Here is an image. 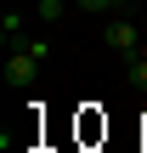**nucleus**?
Instances as JSON below:
<instances>
[{
  "label": "nucleus",
  "instance_id": "2",
  "mask_svg": "<svg viewBox=\"0 0 147 153\" xmlns=\"http://www.w3.org/2000/svg\"><path fill=\"white\" fill-rule=\"evenodd\" d=\"M40 68H45V62H40V57H34L28 45H17V51L6 57V85H28V79H34Z\"/></svg>",
  "mask_w": 147,
  "mask_h": 153
},
{
  "label": "nucleus",
  "instance_id": "4",
  "mask_svg": "<svg viewBox=\"0 0 147 153\" xmlns=\"http://www.w3.org/2000/svg\"><path fill=\"white\" fill-rule=\"evenodd\" d=\"M0 34H6V40H17V34H23V17H17V11H6V17H0Z\"/></svg>",
  "mask_w": 147,
  "mask_h": 153
},
{
  "label": "nucleus",
  "instance_id": "5",
  "mask_svg": "<svg viewBox=\"0 0 147 153\" xmlns=\"http://www.w3.org/2000/svg\"><path fill=\"white\" fill-rule=\"evenodd\" d=\"M34 6H40V23H57L62 17V0H34Z\"/></svg>",
  "mask_w": 147,
  "mask_h": 153
},
{
  "label": "nucleus",
  "instance_id": "3",
  "mask_svg": "<svg viewBox=\"0 0 147 153\" xmlns=\"http://www.w3.org/2000/svg\"><path fill=\"white\" fill-rule=\"evenodd\" d=\"M125 79H130L136 91H147V40H142V51L130 57V68H125Z\"/></svg>",
  "mask_w": 147,
  "mask_h": 153
},
{
  "label": "nucleus",
  "instance_id": "1",
  "mask_svg": "<svg viewBox=\"0 0 147 153\" xmlns=\"http://www.w3.org/2000/svg\"><path fill=\"white\" fill-rule=\"evenodd\" d=\"M102 45H108V51H119V57H136V51H142V28H136L130 17H108Z\"/></svg>",
  "mask_w": 147,
  "mask_h": 153
}]
</instances>
